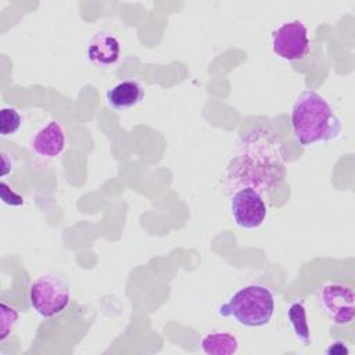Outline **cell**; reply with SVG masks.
<instances>
[{
  "instance_id": "cell-1",
  "label": "cell",
  "mask_w": 355,
  "mask_h": 355,
  "mask_svg": "<svg viewBox=\"0 0 355 355\" xmlns=\"http://www.w3.org/2000/svg\"><path fill=\"white\" fill-rule=\"evenodd\" d=\"M284 178L286 166L280 140L265 128H255L241 139L226 173L230 189L252 187L261 196L279 186Z\"/></svg>"
},
{
  "instance_id": "cell-2",
  "label": "cell",
  "mask_w": 355,
  "mask_h": 355,
  "mask_svg": "<svg viewBox=\"0 0 355 355\" xmlns=\"http://www.w3.org/2000/svg\"><path fill=\"white\" fill-rule=\"evenodd\" d=\"M291 128L295 140L306 147L319 141H331L343 130V122L329 101L316 90H304L291 108Z\"/></svg>"
},
{
  "instance_id": "cell-3",
  "label": "cell",
  "mask_w": 355,
  "mask_h": 355,
  "mask_svg": "<svg viewBox=\"0 0 355 355\" xmlns=\"http://www.w3.org/2000/svg\"><path fill=\"white\" fill-rule=\"evenodd\" d=\"M275 311L272 291L262 284H248L237 290L219 306V315L230 316L247 327H261L270 322Z\"/></svg>"
},
{
  "instance_id": "cell-4",
  "label": "cell",
  "mask_w": 355,
  "mask_h": 355,
  "mask_svg": "<svg viewBox=\"0 0 355 355\" xmlns=\"http://www.w3.org/2000/svg\"><path fill=\"white\" fill-rule=\"evenodd\" d=\"M69 284L64 277L55 273L42 275L31 284V306L43 318L60 315L69 305Z\"/></svg>"
},
{
  "instance_id": "cell-5",
  "label": "cell",
  "mask_w": 355,
  "mask_h": 355,
  "mask_svg": "<svg viewBox=\"0 0 355 355\" xmlns=\"http://www.w3.org/2000/svg\"><path fill=\"white\" fill-rule=\"evenodd\" d=\"M273 53L286 61L302 60L311 49L308 28L301 21L286 22L272 35Z\"/></svg>"
},
{
  "instance_id": "cell-6",
  "label": "cell",
  "mask_w": 355,
  "mask_h": 355,
  "mask_svg": "<svg viewBox=\"0 0 355 355\" xmlns=\"http://www.w3.org/2000/svg\"><path fill=\"white\" fill-rule=\"evenodd\" d=\"M318 300L334 324H348L355 315L354 308V288L343 283H327L318 291Z\"/></svg>"
},
{
  "instance_id": "cell-7",
  "label": "cell",
  "mask_w": 355,
  "mask_h": 355,
  "mask_svg": "<svg viewBox=\"0 0 355 355\" xmlns=\"http://www.w3.org/2000/svg\"><path fill=\"white\" fill-rule=\"evenodd\" d=\"M230 212L239 227L257 229L266 218V205L257 190L243 187L234 190L230 198Z\"/></svg>"
},
{
  "instance_id": "cell-8",
  "label": "cell",
  "mask_w": 355,
  "mask_h": 355,
  "mask_svg": "<svg viewBox=\"0 0 355 355\" xmlns=\"http://www.w3.org/2000/svg\"><path fill=\"white\" fill-rule=\"evenodd\" d=\"M33 151L46 158H55L64 151L65 147V132L57 121L49 122L46 126L39 129L31 143Z\"/></svg>"
},
{
  "instance_id": "cell-9",
  "label": "cell",
  "mask_w": 355,
  "mask_h": 355,
  "mask_svg": "<svg viewBox=\"0 0 355 355\" xmlns=\"http://www.w3.org/2000/svg\"><path fill=\"white\" fill-rule=\"evenodd\" d=\"M121 55L119 40L110 32H96L87 46V58L100 67L115 64Z\"/></svg>"
},
{
  "instance_id": "cell-10",
  "label": "cell",
  "mask_w": 355,
  "mask_h": 355,
  "mask_svg": "<svg viewBox=\"0 0 355 355\" xmlns=\"http://www.w3.org/2000/svg\"><path fill=\"white\" fill-rule=\"evenodd\" d=\"M107 104L116 110L123 111L136 107L144 98V89L136 80H122L112 86L107 94Z\"/></svg>"
},
{
  "instance_id": "cell-11",
  "label": "cell",
  "mask_w": 355,
  "mask_h": 355,
  "mask_svg": "<svg viewBox=\"0 0 355 355\" xmlns=\"http://www.w3.org/2000/svg\"><path fill=\"white\" fill-rule=\"evenodd\" d=\"M201 349L208 355H232L239 349L237 338L230 333L207 334L201 343Z\"/></svg>"
},
{
  "instance_id": "cell-12",
  "label": "cell",
  "mask_w": 355,
  "mask_h": 355,
  "mask_svg": "<svg viewBox=\"0 0 355 355\" xmlns=\"http://www.w3.org/2000/svg\"><path fill=\"white\" fill-rule=\"evenodd\" d=\"M288 320L291 323V327L295 333V337L304 343V345L309 344V326L306 322V312H305V306L302 302H293L288 308L287 312Z\"/></svg>"
},
{
  "instance_id": "cell-13",
  "label": "cell",
  "mask_w": 355,
  "mask_h": 355,
  "mask_svg": "<svg viewBox=\"0 0 355 355\" xmlns=\"http://www.w3.org/2000/svg\"><path fill=\"white\" fill-rule=\"evenodd\" d=\"M22 118L12 107H3L0 111V133L1 136L14 135L21 126Z\"/></svg>"
},
{
  "instance_id": "cell-14",
  "label": "cell",
  "mask_w": 355,
  "mask_h": 355,
  "mask_svg": "<svg viewBox=\"0 0 355 355\" xmlns=\"http://www.w3.org/2000/svg\"><path fill=\"white\" fill-rule=\"evenodd\" d=\"M0 311H1L0 341H4L18 320V312L12 306H8L6 302L0 304Z\"/></svg>"
},
{
  "instance_id": "cell-15",
  "label": "cell",
  "mask_w": 355,
  "mask_h": 355,
  "mask_svg": "<svg viewBox=\"0 0 355 355\" xmlns=\"http://www.w3.org/2000/svg\"><path fill=\"white\" fill-rule=\"evenodd\" d=\"M1 187V200L6 202V204H10V205H21L24 202L22 197L15 194L14 191H10L8 186L6 184V182H1L0 184Z\"/></svg>"
},
{
  "instance_id": "cell-16",
  "label": "cell",
  "mask_w": 355,
  "mask_h": 355,
  "mask_svg": "<svg viewBox=\"0 0 355 355\" xmlns=\"http://www.w3.org/2000/svg\"><path fill=\"white\" fill-rule=\"evenodd\" d=\"M326 352H327V354H347L348 349L345 348V345H344L343 341H337V343H334V345H331L330 348H327Z\"/></svg>"
}]
</instances>
